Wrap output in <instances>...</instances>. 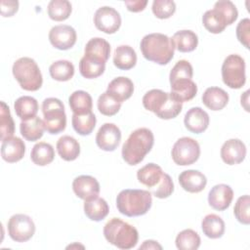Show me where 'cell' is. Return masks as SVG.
Segmentation results:
<instances>
[{
	"label": "cell",
	"mask_w": 250,
	"mask_h": 250,
	"mask_svg": "<svg viewBox=\"0 0 250 250\" xmlns=\"http://www.w3.org/2000/svg\"><path fill=\"white\" fill-rule=\"evenodd\" d=\"M43 122L45 130L56 135L62 132L66 126V115L62 102L57 98H47L42 103Z\"/></svg>",
	"instance_id": "7"
},
{
	"label": "cell",
	"mask_w": 250,
	"mask_h": 250,
	"mask_svg": "<svg viewBox=\"0 0 250 250\" xmlns=\"http://www.w3.org/2000/svg\"><path fill=\"white\" fill-rule=\"evenodd\" d=\"M175 49L182 53L192 52L198 45V37L192 30H179L172 37Z\"/></svg>",
	"instance_id": "31"
},
{
	"label": "cell",
	"mask_w": 250,
	"mask_h": 250,
	"mask_svg": "<svg viewBox=\"0 0 250 250\" xmlns=\"http://www.w3.org/2000/svg\"><path fill=\"white\" fill-rule=\"evenodd\" d=\"M77 35L75 29L67 24L53 26L49 31L50 43L59 50H68L76 43Z\"/></svg>",
	"instance_id": "12"
},
{
	"label": "cell",
	"mask_w": 250,
	"mask_h": 250,
	"mask_svg": "<svg viewBox=\"0 0 250 250\" xmlns=\"http://www.w3.org/2000/svg\"><path fill=\"white\" fill-rule=\"evenodd\" d=\"M192 75H193V68L191 64L186 60H181L177 62L176 64L171 69L170 75H169V81L171 83L173 81L180 80V79H191Z\"/></svg>",
	"instance_id": "43"
},
{
	"label": "cell",
	"mask_w": 250,
	"mask_h": 250,
	"mask_svg": "<svg viewBox=\"0 0 250 250\" xmlns=\"http://www.w3.org/2000/svg\"><path fill=\"white\" fill-rule=\"evenodd\" d=\"M57 151L65 161H73L80 154V145L71 136H62L57 142Z\"/></svg>",
	"instance_id": "29"
},
{
	"label": "cell",
	"mask_w": 250,
	"mask_h": 250,
	"mask_svg": "<svg viewBox=\"0 0 250 250\" xmlns=\"http://www.w3.org/2000/svg\"><path fill=\"white\" fill-rule=\"evenodd\" d=\"M104 238L119 249H131L139 240V233L135 227L119 218H111L104 227Z\"/></svg>",
	"instance_id": "5"
},
{
	"label": "cell",
	"mask_w": 250,
	"mask_h": 250,
	"mask_svg": "<svg viewBox=\"0 0 250 250\" xmlns=\"http://www.w3.org/2000/svg\"><path fill=\"white\" fill-rule=\"evenodd\" d=\"M202 23L209 32L214 34L223 32L228 25L224 16L215 9L208 10L204 13L202 17Z\"/></svg>",
	"instance_id": "35"
},
{
	"label": "cell",
	"mask_w": 250,
	"mask_h": 250,
	"mask_svg": "<svg viewBox=\"0 0 250 250\" xmlns=\"http://www.w3.org/2000/svg\"><path fill=\"white\" fill-rule=\"evenodd\" d=\"M163 176L164 172L162 168L155 163H148L137 172L138 181L149 189L154 188L160 183Z\"/></svg>",
	"instance_id": "21"
},
{
	"label": "cell",
	"mask_w": 250,
	"mask_h": 250,
	"mask_svg": "<svg viewBox=\"0 0 250 250\" xmlns=\"http://www.w3.org/2000/svg\"><path fill=\"white\" fill-rule=\"evenodd\" d=\"M223 82L231 89H240L246 82L245 62L236 54L229 55L222 64Z\"/></svg>",
	"instance_id": "8"
},
{
	"label": "cell",
	"mask_w": 250,
	"mask_h": 250,
	"mask_svg": "<svg viewBox=\"0 0 250 250\" xmlns=\"http://www.w3.org/2000/svg\"><path fill=\"white\" fill-rule=\"evenodd\" d=\"M72 189L77 197L86 201L98 197L100 193V184L97 179L92 176L81 175L73 180Z\"/></svg>",
	"instance_id": "14"
},
{
	"label": "cell",
	"mask_w": 250,
	"mask_h": 250,
	"mask_svg": "<svg viewBox=\"0 0 250 250\" xmlns=\"http://www.w3.org/2000/svg\"><path fill=\"white\" fill-rule=\"evenodd\" d=\"M139 249H162V246L155 240H145L144 243L139 247Z\"/></svg>",
	"instance_id": "50"
},
{
	"label": "cell",
	"mask_w": 250,
	"mask_h": 250,
	"mask_svg": "<svg viewBox=\"0 0 250 250\" xmlns=\"http://www.w3.org/2000/svg\"><path fill=\"white\" fill-rule=\"evenodd\" d=\"M249 205H250V197L248 194H245L240 196L236 200V203L233 208V214L236 220L243 225L250 224Z\"/></svg>",
	"instance_id": "44"
},
{
	"label": "cell",
	"mask_w": 250,
	"mask_h": 250,
	"mask_svg": "<svg viewBox=\"0 0 250 250\" xmlns=\"http://www.w3.org/2000/svg\"><path fill=\"white\" fill-rule=\"evenodd\" d=\"M44 122L38 116H35L29 120L21 121L20 124L21 136L29 142H35L41 139L44 134Z\"/></svg>",
	"instance_id": "32"
},
{
	"label": "cell",
	"mask_w": 250,
	"mask_h": 250,
	"mask_svg": "<svg viewBox=\"0 0 250 250\" xmlns=\"http://www.w3.org/2000/svg\"><path fill=\"white\" fill-rule=\"evenodd\" d=\"M171 94L181 103L192 100L197 93V86L191 79H180L170 83Z\"/></svg>",
	"instance_id": "23"
},
{
	"label": "cell",
	"mask_w": 250,
	"mask_h": 250,
	"mask_svg": "<svg viewBox=\"0 0 250 250\" xmlns=\"http://www.w3.org/2000/svg\"><path fill=\"white\" fill-rule=\"evenodd\" d=\"M179 183L186 191L197 193L205 188L207 179L197 170H186L179 175Z\"/></svg>",
	"instance_id": "19"
},
{
	"label": "cell",
	"mask_w": 250,
	"mask_h": 250,
	"mask_svg": "<svg viewBox=\"0 0 250 250\" xmlns=\"http://www.w3.org/2000/svg\"><path fill=\"white\" fill-rule=\"evenodd\" d=\"M154 144V136L148 128H138L133 131L122 146V158L133 166L142 162L145 156L151 150Z\"/></svg>",
	"instance_id": "2"
},
{
	"label": "cell",
	"mask_w": 250,
	"mask_h": 250,
	"mask_svg": "<svg viewBox=\"0 0 250 250\" xmlns=\"http://www.w3.org/2000/svg\"><path fill=\"white\" fill-rule=\"evenodd\" d=\"M151 204V193L146 189H123L116 197L118 211L127 217H138L146 214Z\"/></svg>",
	"instance_id": "4"
},
{
	"label": "cell",
	"mask_w": 250,
	"mask_h": 250,
	"mask_svg": "<svg viewBox=\"0 0 250 250\" xmlns=\"http://www.w3.org/2000/svg\"><path fill=\"white\" fill-rule=\"evenodd\" d=\"M114 65L122 70H129L137 63V54L129 45L118 46L113 55Z\"/></svg>",
	"instance_id": "24"
},
{
	"label": "cell",
	"mask_w": 250,
	"mask_h": 250,
	"mask_svg": "<svg viewBox=\"0 0 250 250\" xmlns=\"http://www.w3.org/2000/svg\"><path fill=\"white\" fill-rule=\"evenodd\" d=\"M94 23L99 30L106 34H112L119 29L121 25V17L114 8L104 6L96 11L94 15Z\"/></svg>",
	"instance_id": "11"
},
{
	"label": "cell",
	"mask_w": 250,
	"mask_h": 250,
	"mask_svg": "<svg viewBox=\"0 0 250 250\" xmlns=\"http://www.w3.org/2000/svg\"><path fill=\"white\" fill-rule=\"evenodd\" d=\"M174 191V183L172 178L164 173V176L160 183L152 189H150V193H152L157 198H167L169 197Z\"/></svg>",
	"instance_id": "46"
},
{
	"label": "cell",
	"mask_w": 250,
	"mask_h": 250,
	"mask_svg": "<svg viewBox=\"0 0 250 250\" xmlns=\"http://www.w3.org/2000/svg\"><path fill=\"white\" fill-rule=\"evenodd\" d=\"M106 92L122 104L124 101L131 98L134 92V84L130 78L119 76L109 82Z\"/></svg>",
	"instance_id": "20"
},
{
	"label": "cell",
	"mask_w": 250,
	"mask_h": 250,
	"mask_svg": "<svg viewBox=\"0 0 250 250\" xmlns=\"http://www.w3.org/2000/svg\"><path fill=\"white\" fill-rule=\"evenodd\" d=\"M49 72L51 77L57 81H68L74 75V65L66 60L56 61L50 65Z\"/></svg>",
	"instance_id": "36"
},
{
	"label": "cell",
	"mask_w": 250,
	"mask_h": 250,
	"mask_svg": "<svg viewBox=\"0 0 250 250\" xmlns=\"http://www.w3.org/2000/svg\"><path fill=\"white\" fill-rule=\"evenodd\" d=\"M173 161L180 166L195 163L200 156V146L197 141L189 137H183L176 141L171 151Z\"/></svg>",
	"instance_id": "9"
},
{
	"label": "cell",
	"mask_w": 250,
	"mask_h": 250,
	"mask_svg": "<svg viewBox=\"0 0 250 250\" xmlns=\"http://www.w3.org/2000/svg\"><path fill=\"white\" fill-rule=\"evenodd\" d=\"M248 96H249V90L245 91V92L241 95V98H240L241 105L244 107V109H245L246 111H249V106H248Z\"/></svg>",
	"instance_id": "51"
},
{
	"label": "cell",
	"mask_w": 250,
	"mask_h": 250,
	"mask_svg": "<svg viewBox=\"0 0 250 250\" xmlns=\"http://www.w3.org/2000/svg\"><path fill=\"white\" fill-rule=\"evenodd\" d=\"M13 75L25 91H37L43 83L42 73L37 62L28 57L18 59L12 67Z\"/></svg>",
	"instance_id": "6"
},
{
	"label": "cell",
	"mask_w": 250,
	"mask_h": 250,
	"mask_svg": "<svg viewBox=\"0 0 250 250\" xmlns=\"http://www.w3.org/2000/svg\"><path fill=\"white\" fill-rule=\"evenodd\" d=\"M30 158L34 164L38 166H46L55 158L54 147L48 143L39 142L32 147Z\"/></svg>",
	"instance_id": "34"
},
{
	"label": "cell",
	"mask_w": 250,
	"mask_h": 250,
	"mask_svg": "<svg viewBox=\"0 0 250 250\" xmlns=\"http://www.w3.org/2000/svg\"><path fill=\"white\" fill-rule=\"evenodd\" d=\"M236 37L238 41L247 49H249L250 40V20L245 18L241 20L236 26Z\"/></svg>",
	"instance_id": "47"
},
{
	"label": "cell",
	"mask_w": 250,
	"mask_h": 250,
	"mask_svg": "<svg viewBox=\"0 0 250 250\" xmlns=\"http://www.w3.org/2000/svg\"><path fill=\"white\" fill-rule=\"evenodd\" d=\"M213 9L219 11L224 16L228 25L233 23L238 17V11L235 5L229 0H220L216 2Z\"/></svg>",
	"instance_id": "45"
},
{
	"label": "cell",
	"mask_w": 250,
	"mask_h": 250,
	"mask_svg": "<svg viewBox=\"0 0 250 250\" xmlns=\"http://www.w3.org/2000/svg\"><path fill=\"white\" fill-rule=\"evenodd\" d=\"M14 108L18 117H20L21 121H24L35 117L39 106L35 98L30 96H22L16 100Z\"/></svg>",
	"instance_id": "25"
},
{
	"label": "cell",
	"mask_w": 250,
	"mask_h": 250,
	"mask_svg": "<svg viewBox=\"0 0 250 250\" xmlns=\"http://www.w3.org/2000/svg\"><path fill=\"white\" fill-rule=\"evenodd\" d=\"M140 48L146 60L161 65L170 62L175 52L172 38L158 32L149 33L144 36Z\"/></svg>",
	"instance_id": "1"
},
{
	"label": "cell",
	"mask_w": 250,
	"mask_h": 250,
	"mask_svg": "<svg viewBox=\"0 0 250 250\" xmlns=\"http://www.w3.org/2000/svg\"><path fill=\"white\" fill-rule=\"evenodd\" d=\"M84 55L106 62L110 55V45L104 38L94 37L86 43L84 48Z\"/></svg>",
	"instance_id": "26"
},
{
	"label": "cell",
	"mask_w": 250,
	"mask_h": 250,
	"mask_svg": "<svg viewBox=\"0 0 250 250\" xmlns=\"http://www.w3.org/2000/svg\"><path fill=\"white\" fill-rule=\"evenodd\" d=\"M151 10L153 15L160 19H169L176 12V4L172 0H154L152 2Z\"/></svg>",
	"instance_id": "42"
},
{
	"label": "cell",
	"mask_w": 250,
	"mask_h": 250,
	"mask_svg": "<svg viewBox=\"0 0 250 250\" xmlns=\"http://www.w3.org/2000/svg\"><path fill=\"white\" fill-rule=\"evenodd\" d=\"M25 153V145L19 137H9L2 141L1 156L8 163L20 161Z\"/></svg>",
	"instance_id": "17"
},
{
	"label": "cell",
	"mask_w": 250,
	"mask_h": 250,
	"mask_svg": "<svg viewBox=\"0 0 250 250\" xmlns=\"http://www.w3.org/2000/svg\"><path fill=\"white\" fill-rule=\"evenodd\" d=\"M73 247H82V248H84V246L83 245H77V244H72V245H68L66 248L68 249V248H73Z\"/></svg>",
	"instance_id": "52"
},
{
	"label": "cell",
	"mask_w": 250,
	"mask_h": 250,
	"mask_svg": "<svg viewBox=\"0 0 250 250\" xmlns=\"http://www.w3.org/2000/svg\"><path fill=\"white\" fill-rule=\"evenodd\" d=\"M8 234L16 242L29 240L35 232L32 219L25 214H15L8 221Z\"/></svg>",
	"instance_id": "10"
},
{
	"label": "cell",
	"mask_w": 250,
	"mask_h": 250,
	"mask_svg": "<svg viewBox=\"0 0 250 250\" xmlns=\"http://www.w3.org/2000/svg\"><path fill=\"white\" fill-rule=\"evenodd\" d=\"M201 229L203 233L212 239L220 238L225 233V222L216 214L206 215L201 222Z\"/></svg>",
	"instance_id": "33"
},
{
	"label": "cell",
	"mask_w": 250,
	"mask_h": 250,
	"mask_svg": "<svg viewBox=\"0 0 250 250\" xmlns=\"http://www.w3.org/2000/svg\"><path fill=\"white\" fill-rule=\"evenodd\" d=\"M232 198V188L226 184H219L210 189L208 194V203L213 209L224 211L229 207Z\"/></svg>",
	"instance_id": "16"
},
{
	"label": "cell",
	"mask_w": 250,
	"mask_h": 250,
	"mask_svg": "<svg viewBox=\"0 0 250 250\" xmlns=\"http://www.w3.org/2000/svg\"><path fill=\"white\" fill-rule=\"evenodd\" d=\"M108 204L102 197L98 196L84 202V213L91 221L100 222L108 215Z\"/></svg>",
	"instance_id": "30"
},
{
	"label": "cell",
	"mask_w": 250,
	"mask_h": 250,
	"mask_svg": "<svg viewBox=\"0 0 250 250\" xmlns=\"http://www.w3.org/2000/svg\"><path fill=\"white\" fill-rule=\"evenodd\" d=\"M97 106L99 111L103 115L112 116L119 111L121 107V103L116 101L107 92H104L99 97Z\"/></svg>",
	"instance_id": "41"
},
{
	"label": "cell",
	"mask_w": 250,
	"mask_h": 250,
	"mask_svg": "<svg viewBox=\"0 0 250 250\" xmlns=\"http://www.w3.org/2000/svg\"><path fill=\"white\" fill-rule=\"evenodd\" d=\"M175 243L180 250H195L200 246V236L195 230L187 229L178 233Z\"/></svg>",
	"instance_id": "39"
},
{
	"label": "cell",
	"mask_w": 250,
	"mask_h": 250,
	"mask_svg": "<svg viewBox=\"0 0 250 250\" xmlns=\"http://www.w3.org/2000/svg\"><path fill=\"white\" fill-rule=\"evenodd\" d=\"M202 103L211 110H221L229 103V94L222 88L209 87L202 95Z\"/></svg>",
	"instance_id": "22"
},
{
	"label": "cell",
	"mask_w": 250,
	"mask_h": 250,
	"mask_svg": "<svg viewBox=\"0 0 250 250\" xmlns=\"http://www.w3.org/2000/svg\"><path fill=\"white\" fill-rule=\"evenodd\" d=\"M105 69V62L93 57L84 55L79 62L80 74L87 78L93 79L101 76Z\"/></svg>",
	"instance_id": "28"
},
{
	"label": "cell",
	"mask_w": 250,
	"mask_h": 250,
	"mask_svg": "<svg viewBox=\"0 0 250 250\" xmlns=\"http://www.w3.org/2000/svg\"><path fill=\"white\" fill-rule=\"evenodd\" d=\"M186 128L194 134L203 133L209 125V115L199 106L191 107L187 111L184 118Z\"/></svg>",
	"instance_id": "18"
},
{
	"label": "cell",
	"mask_w": 250,
	"mask_h": 250,
	"mask_svg": "<svg viewBox=\"0 0 250 250\" xmlns=\"http://www.w3.org/2000/svg\"><path fill=\"white\" fill-rule=\"evenodd\" d=\"M19 9V2L15 0H3L1 1V15L3 17L14 16Z\"/></svg>",
	"instance_id": "48"
},
{
	"label": "cell",
	"mask_w": 250,
	"mask_h": 250,
	"mask_svg": "<svg viewBox=\"0 0 250 250\" xmlns=\"http://www.w3.org/2000/svg\"><path fill=\"white\" fill-rule=\"evenodd\" d=\"M15 133V123L10 108L5 102H1L0 107V139L1 141L12 137Z\"/></svg>",
	"instance_id": "40"
},
{
	"label": "cell",
	"mask_w": 250,
	"mask_h": 250,
	"mask_svg": "<svg viewBox=\"0 0 250 250\" xmlns=\"http://www.w3.org/2000/svg\"><path fill=\"white\" fill-rule=\"evenodd\" d=\"M124 4L126 5L128 11L133 12V13H138L141 11H144L146 6L147 5V1L146 0H126L124 1Z\"/></svg>",
	"instance_id": "49"
},
{
	"label": "cell",
	"mask_w": 250,
	"mask_h": 250,
	"mask_svg": "<svg viewBox=\"0 0 250 250\" xmlns=\"http://www.w3.org/2000/svg\"><path fill=\"white\" fill-rule=\"evenodd\" d=\"M71 11V4L67 0H52L47 8L49 18L55 21H65L70 16Z\"/></svg>",
	"instance_id": "38"
},
{
	"label": "cell",
	"mask_w": 250,
	"mask_h": 250,
	"mask_svg": "<svg viewBox=\"0 0 250 250\" xmlns=\"http://www.w3.org/2000/svg\"><path fill=\"white\" fill-rule=\"evenodd\" d=\"M246 156V146L239 139H229L221 147V157L228 165L241 163Z\"/></svg>",
	"instance_id": "15"
},
{
	"label": "cell",
	"mask_w": 250,
	"mask_h": 250,
	"mask_svg": "<svg viewBox=\"0 0 250 250\" xmlns=\"http://www.w3.org/2000/svg\"><path fill=\"white\" fill-rule=\"evenodd\" d=\"M143 105L153 112L160 119H172L177 117L183 108V103L178 101L171 93L160 89H152L143 97Z\"/></svg>",
	"instance_id": "3"
},
{
	"label": "cell",
	"mask_w": 250,
	"mask_h": 250,
	"mask_svg": "<svg viewBox=\"0 0 250 250\" xmlns=\"http://www.w3.org/2000/svg\"><path fill=\"white\" fill-rule=\"evenodd\" d=\"M121 141V131L113 123L103 124L97 132L96 144L104 151H113Z\"/></svg>",
	"instance_id": "13"
},
{
	"label": "cell",
	"mask_w": 250,
	"mask_h": 250,
	"mask_svg": "<svg viewBox=\"0 0 250 250\" xmlns=\"http://www.w3.org/2000/svg\"><path fill=\"white\" fill-rule=\"evenodd\" d=\"M68 104L73 114H86L92 111L93 100L89 93L83 90L74 91L68 98Z\"/></svg>",
	"instance_id": "27"
},
{
	"label": "cell",
	"mask_w": 250,
	"mask_h": 250,
	"mask_svg": "<svg viewBox=\"0 0 250 250\" xmlns=\"http://www.w3.org/2000/svg\"><path fill=\"white\" fill-rule=\"evenodd\" d=\"M96 122L97 118L92 111L86 114H73L71 118L73 129L81 136L90 135L96 126Z\"/></svg>",
	"instance_id": "37"
}]
</instances>
